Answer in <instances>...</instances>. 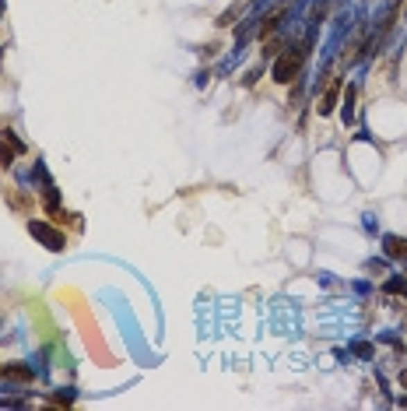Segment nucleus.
<instances>
[{
  "mask_svg": "<svg viewBox=\"0 0 407 411\" xmlns=\"http://www.w3.org/2000/svg\"><path fill=\"white\" fill-rule=\"evenodd\" d=\"M302 64H306V46H295V49H288V53H281L274 60V81H281V85L295 81Z\"/></svg>",
  "mask_w": 407,
  "mask_h": 411,
  "instance_id": "obj_1",
  "label": "nucleus"
},
{
  "mask_svg": "<svg viewBox=\"0 0 407 411\" xmlns=\"http://www.w3.org/2000/svg\"><path fill=\"white\" fill-rule=\"evenodd\" d=\"M28 232H32V236H39L49 250H64V243H67V239H64V232H56V229H53V225H46V222H28Z\"/></svg>",
  "mask_w": 407,
  "mask_h": 411,
  "instance_id": "obj_2",
  "label": "nucleus"
},
{
  "mask_svg": "<svg viewBox=\"0 0 407 411\" xmlns=\"http://www.w3.org/2000/svg\"><path fill=\"white\" fill-rule=\"evenodd\" d=\"M0 376H4V380H18V383H32L35 380V373L28 366H0Z\"/></svg>",
  "mask_w": 407,
  "mask_h": 411,
  "instance_id": "obj_3",
  "label": "nucleus"
},
{
  "mask_svg": "<svg viewBox=\"0 0 407 411\" xmlns=\"http://www.w3.org/2000/svg\"><path fill=\"white\" fill-rule=\"evenodd\" d=\"M334 106H337V85H330V88H327V95L320 98V113H323V116H330V113H334Z\"/></svg>",
  "mask_w": 407,
  "mask_h": 411,
  "instance_id": "obj_4",
  "label": "nucleus"
},
{
  "mask_svg": "<svg viewBox=\"0 0 407 411\" xmlns=\"http://www.w3.org/2000/svg\"><path fill=\"white\" fill-rule=\"evenodd\" d=\"M386 253H390V256H407V239L386 236Z\"/></svg>",
  "mask_w": 407,
  "mask_h": 411,
  "instance_id": "obj_5",
  "label": "nucleus"
},
{
  "mask_svg": "<svg viewBox=\"0 0 407 411\" xmlns=\"http://www.w3.org/2000/svg\"><path fill=\"white\" fill-rule=\"evenodd\" d=\"M15 155H18V151H8L4 141H0V169H11L15 166Z\"/></svg>",
  "mask_w": 407,
  "mask_h": 411,
  "instance_id": "obj_6",
  "label": "nucleus"
},
{
  "mask_svg": "<svg viewBox=\"0 0 407 411\" xmlns=\"http://www.w3.org/2000/svg\"><path fill=\"white\" fill-rule=\"evenodd\" d=\"M400 383H404V390H407V369H404V373H400Z\"/></svg>",
  "mask_w": 407,
  "mask_h": 411,
  "instance_id": "obj_7",
  "label": "nucleus"
}]
</instances>
